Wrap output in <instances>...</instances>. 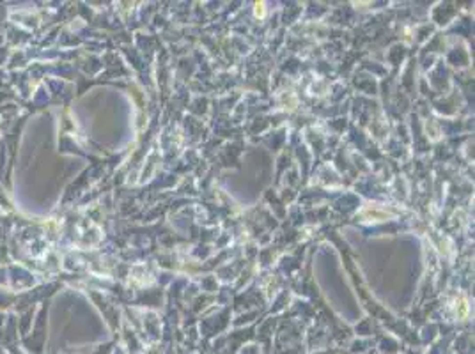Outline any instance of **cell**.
I'll return each instance as SVG.
<instances>
[{"label": "cell", "instance_id": "1", "mask_svg": "<svg viewBox=\"0 0 475 354\" xmlns=\"http://www.w3.org/2000/svg\"><path fill=\"white\" fill-rule=\"evenodd\" d=\"M262 7H264V4H257L256 5V14H257V16H262V14H264V9H262Z\"/></svg>", "mask_w": 475, "mask_h": 354}]
</instances>
